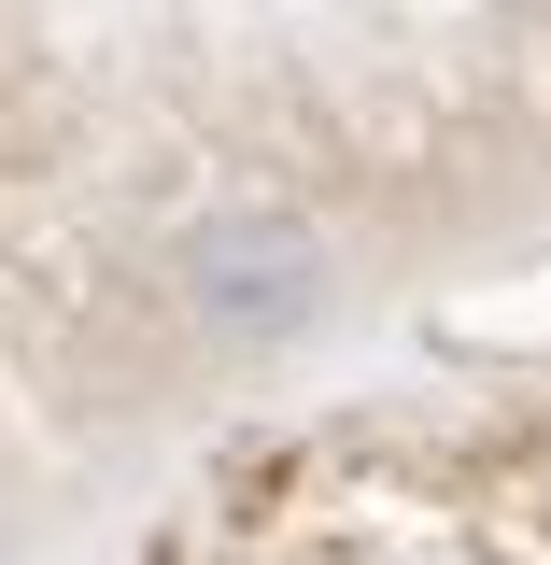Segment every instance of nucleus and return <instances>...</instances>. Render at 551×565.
<instances>
[{"instance_id":"1","label":"nucleus","mask_w":551,"mask_h":565,"mask_svg":"<svg viewBox=\"0 0 551 565\" xmlns=\"http://www.w3.org/2000/svg\"><path fill=\"white\" fill-rule=\"evenodd\" d=\"M311 226L297 212H212L199 241H184V282H199L212 326H297L311 311Z\"/></svg>"}]
</instances>
